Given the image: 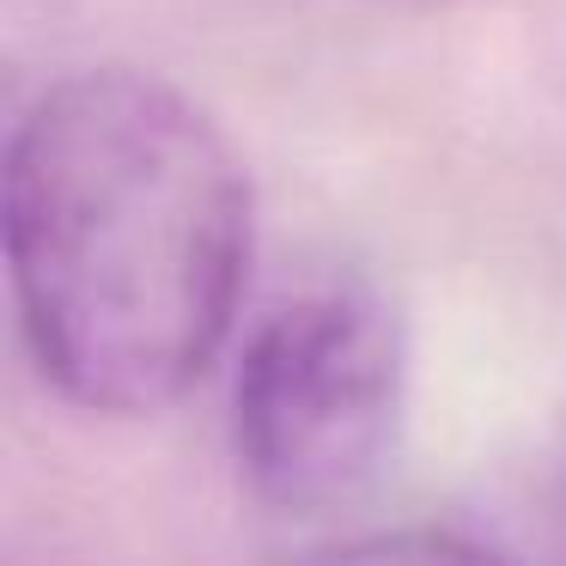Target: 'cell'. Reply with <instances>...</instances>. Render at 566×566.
Here are the masks:
<instances>
[{
    "label": "cell",
    "instance_id": "cell-1",
    "mask_svg": "<svg viewBox=\"0 0 566 566\" xmlns=\"http://www.w3.org/2000/svg\"><path fill=\"white\" fill-rule=\"evenodd\" d=\"M0 238L25 354L62 402L140 420L220 359L250 274V177L196 98L86 67L19 116Z\"/></svg>",
    "mask_w": 566,
    "mask_h": 566
},
{
    "label": "cell",
    "instance_id": "cell-2",
    "mask_svg": "<svg viewBox=\"0 0 566 566\" xmlns=\"http://www.w3.org/2000/svg\"><path fill=\"white\" fill-rule=\"evenodd\" d=\"M408 335L371 286L286 298L250 329L232 378V457L269 512L359 505L402 444Z\"/></svg>",
    "mask_w": 566,
    "mask_h": 566
},
{
    "label": "cell",
    "instance_id": "cell-3",
    "mask_svg": "<svg viewBox=\"0 0 566 566\" xmlns=\"http://www.w3.org/2000/svg\"><path fill=\"white\" fill-rule=\"evenodd\" d=\"M293 566H524L512 554L488 548L469 530H439V524H402V530H366L342 536L329 548L298 554Z\"/></svg>",
    "mask_w": 566,
    "mask_h": 566
},
{
    "label": "cell",
    "instance_id": "cell-4",
    "mask_svg": "<svg viewBox=\"0 0 566 566\" xmlns=\"http://www.w3.org/2000/svg\"><path fill=\"white\" fill-rule=\"evenodd\" d=\"M560 566H566V488H560Z\"/></svg>",
    "mask_w": 566,
    "mask_h": 566
}]
</instances>
